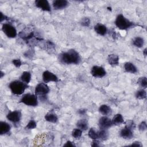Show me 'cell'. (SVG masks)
I'll return each instance as SVG.
<instances>
[{
    "label": "cell",
    "mask_w": 147,
    "mask_h": 147,
    "mask_svg": "<svg viewBox=\"0 0 147 147\" xmlns=\"http://www.w3.org/2000/svg\"><path fill=\"white\" fill-rule=\"evenodd\" d=\"M110 32V34L113 37V38L114 39V40H116L117 38V33H116L115 31H114L113 29H111Z\"/></svg>",
    "instance_id": "ab89813d"
},
{
    "label": "cell",
    "mask_w": 147,
    "mask_h": 147,
    "mask_svg": "<svg viewBox=\"0 0 147 147\" xmlns=\"http://www.w3.org/2000/svg\"><path fill=\"white\" fill-rule=\"evenodd\" d=\"M59 61L64 64L78 65L81 62V57L75 49H70L59 55Z\"/></svg>",
    "instance_id": "6da1fadb"
},
{
    "label": "cell",
    "mask_w": 147,
    "mask_h": 147,
    "mask_svg": "<svg viewBox=\"0 0 147 147\" xmlns=\"http://www.w3.org/2000/svg\"><path fill=\"white\" fill-rule=\"evenodd\" d=\"M125 126L133 130L136 128V124L133 120H127L125 122Z\"/></svg>",
    "instance_id": "1f68e13d"
},
{
    "label": "cell",
    "mask_w": 147,
    "mask_h": 147,
    "mask_svg": "<svg viewBox=\"0 0 147 147\" xmlns=\"http://www.w3.org/2000/svg\"><path fill=\"white\" fill-rule=\"evenodd\" d=\"M37 126V123L36 122V121L33 119H30L29 122L27 123V125L25 126V129H28V130H32V129H34Z\"/></svg>",
    "instance_id": "f1b7e54d"
},
{
    "label": "cell",
    "mask_w": 147,
    "mask_h": 147,
    "mask_svg": "<svg viewBox=\"0 0 147 147\" xmlns=\"http://www.w3.org/2000/svg\"><path fill=\"white\" fill-rule=\"evenodd\" d=\"M145 44L144 39L140 36L136 37L132 41V44L137 48H142Z\"/></svg>",
    "instance_id": "44dd1931"
},
{
    "label": "cell",
    "mask_w": 147,
    "mask_h": 147,
    "mask_svg": "<svg viewBox=\"0 0 147 147\" xmlns=\"http://www.w3.org/2000/svg\"><path fill=\"white\" fill-rule=\"evenodd\" d=\"M11 126L5 121H0V135H5L9 133L10 131Z\"/></svg>",
    "instance_id": "e0dca14e"
},
{
    "label": "cell",
    "mask_w": 147,
    "mask_h": 147,
    "mask_svg": "<svg viewBox=\"0 0 147 147\" xmlns=\"http://www.w3.org/2000/svg\"><path fill=\"white\" fill-rule=\"evenodd\" d=\"M107 9L109 11H111V10H111V7H110V6L107 7Z\"/></svg>",
    "instance_id": "7bdbcfd3"
},
{
    "label": "cell",
    "mask_w": 147,
    "mask_h": 147,
    "mask_svg": "<svg viewBox=\"0 0 147 147\" xmlns=\"http://www.w3.org/2000/svg\"><path fill=\"white\" fill-rule=\"evenodd\" d=\"M31 78H32V75L30 72L24 71L22 73L20 76V79L21 81L25 83L26 84H28L31 80Z\"/></svg>",
    "instance_id": "603a6c76"
},
{
    "label": "cell",
    "mask_w": 147,
    "mask_h": 147,
    "mask_svg": "<svg viewBox=\"0 0 147 147\" xmlns=\"http://www.w3.org/2000/svg\"><path fill=\"white\" fill-rule=\"evenodd\" d=\"M113 125H119L124 123V119L122 114L118 113L116 114L111 119Z\"/></svg>",
    "instance_id": "7402d4cb"
},
{
    "label": "cell",
    "mask_w": 147,
    "mask_h": 147,
    "mask_svg": "<svg viewBox=\"0 0 147 147\" xmlns=\"http://www.w3.org/2000/svg\"><path fill=\"white\" fill-rule=\"evenodd\" d=\"M98 111L101 114L105 116L109 115L112 113V110L111 107L105 104L100 105L98 109Z\"/></svg>",
    "instance_id": "ac0fdd59"
},
{
    "label": "cell",
    "mask_w": 147,
    "mask_h": 147,
    "mask_svg": "<svg viewBox=\"0 0 147 147\" xmlns=\"http://www.w3.org/2000/svg\"><path fill=\"white\" fill-rule=\"evenodd\" d=\"M50 91L49 87L47 83H40L37 84L34 89V94L38 96L40 100H45L47 99V95Z\"/></svg>",
    "instance_id": "277c9868"
},
{
    "label": "cell",
    "mask_w": 147,
    "mask_h": 147,
    "mask_svg": "<svg viewBox=\"0 0 147 147\" xmlns=\"http://www.w3.org/2000/svg\"><path fill=\"white\" fill-rule=\"evenodd\" d=\"M129 146H136V147H142L143 145L142 144V143L140 141H134L131 144L128 145Z\"/></svg>",
    "instance_id": "e575fe53"
},
{
    "label": "cell",
    "mask_w": 147,
    "mask_h": 147,
    "mask_svg": "<svg viewBox=\"0 0 147 147\" xmlns=\"http://www.w3.org/2000/svg\"><path fill=\"white\" fill-rule=\"evenodd\" d=\"M28 84L21 80H15L11 81L9 84V88L12 94L16 95H20L24 93L25 90L28 88Z\"/></svg>",
    "instance_id": "3957f363"
},
{
    "label": "cell",
    "mask_w": 147,
    "mask_h": 147,
    "mask_svg": "<svg viewBox=\"0 0 147 147\" xmlns=\"http://www.w3.org/2000/svg\"><path fill=\"white\" fill-rule=\"evenodd\" d=\"M63 146H67V147H75L76 145H75V144L73 142H72V141H71L69 140V141H67L65 142V144H64Z\"/></svg>",
    "instance_id": "d590c367"
},
{
    "label": "cell",
    "mask_w": 147,
    "mask_h": 147,
    "mask_svg": "<svg viewBox=\"0 0 147 147\" xmlns=\"http://www.w3.org/2000/svg\"><path fill=\"white\" fill-rule=\"evenodd\" d=\"M82 131H83L82 130H80L78 127L76 129H74L72 131V136L76 139L79 138L81 137L82 135Z\"/></svg>",
    "instance_id": "83f0119b"
},
{
    "label": "cell",
    "mask_w": 147,
    "mask_h": 147,
    "mask_svg": "<svg viewBox=\"0 0 147 147\" xmlns=\"http://www.w3.org/2000/svg\"><path fill=\"white\" fill-rule=\"evenodd\" d=\"M20 102L22 103L26 106L35 107L37 106L38 104V97L35 94H25L22 96Z\"/></svg>",
    "instance_id": "5b68a950"
},
{
    "label": "cell",
    "mask_w": 147,
    "mask_h": 147,
    "mask_svg": "<svg viewBox=\"0 0 147 147\" xmlns=\"http://www.w3.org/2000/svg\"><path fill=\"white\" fill-rule=\"evenodd\" d=\"M147 129V124L145 121H142L138 125V130L140 131H145Z\"/></svg>",
    "instance_id": "d6a6232c"
},
{
    "label": "cell",
    "mask_w": 147,
    "mask_h": 147,
    "mask_svg": "<svg viewBox=\"0 0 147 147\" xmlns=\"http://www.w3.org/2000/svg\"><path fill=\"white\" fill-rule=\"evenodd\" d=\"M109 138V133L106 129H100L98 131V140L100 141H106Z\"/></svg>",
    "instance_id": "cb8c5ba5"
},
{
    "label": "cell",
    "mask_w": 147,
    "mask_h": 147,
    "mask_svg": "<svg viewBox=\"0 0 147 147\" xmlns=\"http://www.w3.org/2000/svg\"><path fill=\"white\" fill-rule=\"evenodd\" d=\"M138 84L142 88L146 89L147 87V78L145 76H141L139 78L137 81Z\"/></svg>",
    "instance_id": "4316f807"
},
{
    "label": "cell",
    "mask_w": 147,
    "mask_h": 147,
    "mask_svg": "<svg viewBox=\"0 0 147 147\" xmlns=\"http://www.w3.org/2000/svg\"><path fill=\"white\" fill-rule=\"evenodd\" d=\"M119 56L116 54H110L107 56L108 63L112 67H116L119 64Z\"/></svg>",
    "instance_id": "9a60e30c"
},
{
    "label": "cell",
    "mask_w": 147,
    "mask_h": 147,
    "mask_svg": "<svg viewBox=\"0 0 147 147\" xmlns=\"http://www.w3.org/2000/svg\"><path fill=\"white\" fill-rule=\"evenodd\" d=\"M22 118V113L20 110H14L10 111L6 115V118L13 123H18L20 122Z\"/></svg>",
    "instance_id": "52a82bcc"
},
{
    "label": "cell",
    "mask_w": 147,
    "mask_h": 147,
    "mask_svg": "<svg viewBox=\"0 0 147 147\" xmlns=\"http://www.w3.org/2000/svg\"><path fill=\"white\" fill-rule=\"evenodd\" d=\"M12 64L17 68H19L22 65V61L20 59H14L12 60Z\"/></svg>",
    "instance_id": "836d02e7"
},
{
    "label": "cell",
    "mask_w": 147,
    "mask_h": 147,
    "mask_svg": "<svg viewBox=\"0 0 147 147\" xmlns=\"http://www.w3.org/2000/svg\"><path fill=\"white\" fill-rule=\"evenodd\" d=\"M76 126L82 131H86L88 128V121L86 119H80L76 122Z\"/></svg>",
    "instance_id": "ffe728a7"
},
{
    "label": "cell",
    "mask_w": 147,
    "mask_h": 147,
    "mask_svg": "<svg viewBox=\"0 0 147 147\" xmlns=\"http://www.w3.org/2000/svg\"><path fill=\"white\" fill-rule=\"evenodd\" d=\"M68 5L69 2L66 0H54L52 2L53 8L56 10L65 9Z\"/></svg>",
    "instance_id": "7c38bea8"
},
{
    "label": "cell",
    "mask_w": 147,
    "mask_h": 147,
    "mask_svg": "<svg viewBox=\"0 0 147 147\" xmlns=\"http://www.w3.org/2000/svg\"><path fill=\"white\" fill-rule=\"evenodd\" d=\"M119 136L123 139L130 140L134 136L133 130L125 126V127L120 130Z\"/></svg>",
    "instance_id": "4fadbf2b"
},
{
    "label": "cell",
    "mask_w": 147,
    "mask_h": 147,
    "mask_svg": "<svg viewBox=\"0 0 147 147\" xmlns=\"http://www.w3.org/2000/svg\"><path fill=\"white\" fill-rule=\"evenodd\" d=\"M1 18H0V21L2 23L3 21H6V20H9V18L8 17H7L5 14H4L2 12H1Z\"/></svg>",
    "instance_id": "8d00e7d4"
},
{
    "label": "cell",
    "mask_w": 147,
    "mask_h": 147,
    "mask_svg": "<svg viewBox=\"0 0 147 147\" xmlns=\"http://www.w3.org/2000/svg\"><path fill=\"white\" fill-rule=\"evenodd\" d=\"M91 74L94 78H101L106 75V71L102 66L94 65L91 69Z\"/></svg>",
    "instance_id": "ba28073f"
},
{
    "label": "cell",
    "mask_w": 147,
    "mask_h": 147,
    "mask_svg": "<svg viewBox=\"0 0 147 147\" xmlns=\"http://www.w3.org/2000/svg\"><path fill=\"white\" fill-rule=\"evenodd\" d=\"M98 125L100 129L106 130H107L109 128L111 127L112 125H113L111 119L105 115H103L99 118Z\"/></svg>",
    "instance_id": "30bf717a"
},
{
    "label": "cell",
    "mask_w": 147,
    "mask_h": 147,
    "mask_svg": "<svg viewBox=\"0 0 147 147\" xmlns=\"http://www.w3.org/2000/svg\"><path fill=\"white\" fill-rule=\"evenodd\" d=\"M94 30L100 36L106 35L108 31L107 27L101 23H98L94 26Z\"/></svg>",
    "instance_id": "5bb4252c"
},
{
    "label": "cell",
    "mask_w": 147,
    "mask_h": 147,
    "mask_svg": "<svg viewBox=\"0 0 147 147\" xmlns=\"http://www.w3.org/2000/svg\"><path fill=\"white\" fill-rule=\"evenodd\" d=\"M135 96L138 99H144L146 98V91L145 89L141 88L136 91Z\"/></svg>",
    "instance_id": "d4e9b609"
},
{
    "label": "cell",
    "mask_w": 147,
    "mask_h": 147,
    "mask_svg": "<svg viewBox=\"0 0 147 147\" xmlns=\"http://www.w3.org/2000/svg\"><path fill=\"white\" fill-rule=\"evenodd\" d=\"M91 146L92 147H97V146H99V141L98 140H93L92 142H91Z\"/></svg>",
    "instance_id": "74e56055"
},
{
    "label": "cell",
    "mask_w": 147,
    "mask_h": 147,
    "mask_svg": "<svg viewBox=\"0 0 147 147\" xmlns=\"http://www.w3.org/2000/svg\"><path fill=\"white\" fill-rule=\"evenodd\" d=\"M87 113V110L86 109H80L78 110V113L81 115H84Z\"/></svg>",
    "instance_id": "f35d334b"
},
{
    "label": "cell",
    "mask_w": 147,
    "mask_h": 147,
    "mask_svg": "<svg viewBox=\"0 0 147 147\" xmlns=\"http://www.w3.org/2000/svg\"><path fill=\"white\" fill-rule=\"evenodd\" d=\"M42 78L44 83H48L51 82H57L59 80L57 76L55 74L48 70L43 72L42 75Z\"/></svg>",
    "instance_id": "9c48e42d"
},
{
    "label": "cell",
    "mask_w": 147,
    "mask_h": 147,
    "mask_svg": "<svg viewBox=\"0 0 147 147\" xmlns=\"http://www.w3.org/2000/svg\"><path fill=\"white\" fill-rule=\"evenodd\" d=\"M44 118L46 121L51 122V123H56L58 121L57 115L55 113H54L53 112H51V111L47 113L45 115Z\"/></svg>",
    "instance_id": "d6986e66"
},
{
    "label": "cell",
    "mask_w": 147,
    "mask_h": 147,
    "mask_svg": "<svg viewBox=\"0 0 147 147\" xmlns=\"http://www.w3.org/2000/svg\"><path fill=\"white\" fill-rule=\"evenodd\" d=\"M34 55V49H29L24 53V56L28 59H32Z\"/></svg>",
    "instance_id": "4dcf8cb0"
},
{
    "label": "cell",
    "mask_w": 147,
    "mask_h": 147,
    "mask_svg": "<svg viewBox=\"0 0 147 147\" xmlns=\"http://www.w3.org/2000/svg\"><path fill=\"white\" fill-rule=\"evenodd\" d=\"M88 137L93 140H98V131H96L94 128L91 127L88 132Z\"/></svg>",
    "instance_id": "484cf974"
},
{
    "label": "cell",
    "mask_w": 147,
    "mask_h": 147,
    "mask_svg": "<svg viewBox=\"0 0 147 147\" xmlns=\"http://www.w3.org/2000/svg\"><path fill=\"white\" fill-rule=\"evenodd\" d=\"M114 24L119 29L122 30H126L136 26L133 22L130 21L122 14L117 16Z\"/></svg>",
    "instance_id": "7a4b0ae2"
},
{
    "label": "cell",
    "mask_w": 147,
    "mask_h": 147,
    "mask_svg": "<svg viewBox=\"0 0 147 147\" xmlns=\"http://www.w3.org/2000/svg\"><path fill=\"white\" fill-rule=\"evenodd\" d=\"M90 24H91V21L88 17H84L81 20L80 24L82 26L88 27Z\"/></svg>",
    "instance_id": "f546056e"
},
{
    "label": "cell",
    "mask_w": 147,
    "mask_h": 147,
    "mask_svg": "<svg viewBox=\"0 0 147 147\" xmlns=\"http://www.w3.org/2000/svg\"><path fill=\"white\" fill-rule=\"evenodd\" d=\"M142 53H143V55H144V57L146 58V55H147V48H145L144 49V51H143V52H142Z\"/></svg>",
    "instance_id": "60d3db41"
},
{
    "label": "cell",
    "mask_w": 147,
    "mask_h": 147,
    "mask_svg": "<svg viewBox=\"0 0 147 147\" xmlns=\"http://www.w3.org/2000/svg\"><path fill=\"white\" fill-rule=\"evenodd\" d=\"M2 30L8 38H13L17 36L16 28L10 23H3L2 25Z\"/></svg>",
    "instance_id": "8992f818"
},
{
    "label": "cell",
    "mask_w": 147,
    "mask_h": 147,
    "mask_svg": "<svg viewBox=\"0 0 147 147\" xmlns=\"http://www.w3.org/2000/svg\"><path fill=\"white\" fill-rule=\"evenodd\" d=\"M35 6L44 11H51V6L47 0H36L34 1Z\"/></svg>",
    "instance_id": "8fae6325"
},
{
    "label": "cell",
    "mask_w": 147,
    "mask_h": 147,
    "mask_svg": "<svg viewBox=\"0 0 147 147\" xmlns=\"http://www.w3.org/2000/svg\"><path fill=\"white\" fill-rule=\"evenodd\" d=\"M123 68L126 72L136 74L138 72L137 67L131 62H126L123 65Z\"/></svg>",
    "instance_id": "2e32d148"
},
{
    "label": "cell",
    "mask_w": 147,
    "mask_h": 147,
    "mask_svg": "<svg viewBox=\"0 0 147 147\" xmlns=\"http://www.w3.org/2000/svg\"><path fill=\"white\" fill-rule=\"evenodd\" d=\"M3 76H5V72H3L2 71H1V72H0V78H2L3 77Z\"/></svg>",
    "instance_id": "b9f144b4"
}]
</instances>
